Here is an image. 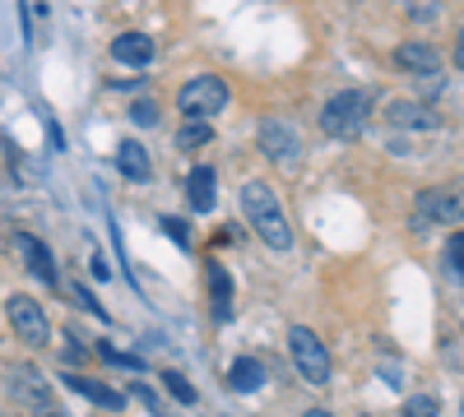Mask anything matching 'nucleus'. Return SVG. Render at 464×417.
<instances>
[{
    "instance_id": "obj_1",
    "label": "nucleus",
    "mask_w": 464,
    "mask_h": 417,
    "mask_svg": "<svg viewBox=\"0 0 464 417\" xmlns=\"http://www.w3.org/2000/svg\"><path fill=\"white\" fill-rule=\"evenodd\" d=\"M237 204H242L246 223L256 227L260 246L279 251V255L293 251V223L284 213V200L275 195V185H269V181H246L242 191H237Z\"/></svg>"
},
{
    "instance_id": "obj_2",
    "label": "nucleus",
    "mask_w": 464,
    "mask_h": 417,
    "mask_svg": "<svg viewBox=\"0 0 464 417\" xmlns=\"http://www.w3.org/2000/svg\"><path fill=\"white\" fill-rule=\"evenodd\" d=\"M372 111H376V93H367V89H339L321 107V130L330 139H358L367 130V121H372Z\"/></svg>"
},
{
    "instance_id": "obj_3",
    "label": "nucleus",
    "mask_w": 464,
    "mask_h": 417,
    "mask_svg": "<svg viewBox=\"0 0 464 417\" xmlns=\"http://www.w3.org/2000/svg\"><path fill=\"white\" fill-rule=\"evenodd\" d=\"M288 357L297 366L302 381H312V385H330V375H334V357L330 348L321 344V334L312 325H293L288 329Z\"/></svg>"
},
{
    "instance_id": "obj_4",
    "label": "nucleus",
    "mask_w": 464,
    "mask_h": 417,
    "mask_svg": "<svg viewBox=\"0 0 464 417\" xmlns=\"http://www.w3.org/2000/svg\"><path fill=\"white\" fill-rule=\"evenodd\" d=\"M227 102H232V89H227V80H218V74H196V80H186L177 89V107H181L186 121H209Z\"/></svg>"
},
{
    "instance_id": "obj_5",
    "label": "nucleus",
    "mask_w": 464,
    "mask_h": 417,
    "mask_svg": "<svg viewBox=\"0 0 464 417\" xmlns=\"http://www.w3.org/2000/svg\"><path fill=\"white\" fill-rule=\"evenodd\" d=\"M5 320H10V329H14V338L28 348V353H43L47 344H52V316L37 307V297H24V292H14L10 301H5Z\"/></svg>"
},
{
    "instance_id": "obj_6",
    "label": "nucleus",
    "mask_w": 464,
    "mask_h": 417,
    "mask_svg": "<svg viewBox=\"0 0 464 417\" xmlns=\"http://www.w3.org/2000/svg\"><path fill=\"white\" fill-rule=\"evenodd\" d=\"M256 144H260V154L275 163L279 172H297V167H302V135H297L293 121L265 117V121L256 126Z\"/></svg>"
},
{
    "instance_id": "obj_7",
    "label": "nucleus",
    "mask_w": 464,
    "mask_h": 417,
    "mask_svg": "<svg viewBox=\"0 0 464 417\" xmlns=\"http://www.w3.org/2000/svg\"><path fill=\"white\" fill-rule=\"evenodd\" d=\"M385 121H391L395 130H441V111L432 102L422 98H391L385 102Z\"/></svg>"
},
{
    "instance_id": "obj_8",
    "label": "nucleus",
    "mask_w": 464,
    "mask_h": 417,
    "mask_svg": "<svg viewBox=\"0 0 464 417\" xmlns=\"http://www.w3.org/2000/svg\"><path fill=\"white\" fill-rule=\"evenodd\" d=\"M413 209H418V223L455 227L459 223V191H455V185H428V191H418Z\"/></svg>"
},
{
    "instance_id": "obj_9",
    "label": "nucleus",
    "mask_w": 464,
    "mask_h": 417,
    "mask_svg": "<svg viewBox=\"0 0 464 417\" xmlns=\"http://www.w3.org/2000/svg\"><path fill=\"white\" fill-rule=\"evenodd\" d=\"M14 246L28 264V274H37V283H47V288H61V274H56V260H52V246L43 237H33V232H14Z\"/></svg>"
},
{
    "instance_id": "obj_10",
    "label": "nucleus",
    "mask_w": 464,
    "mask_h": 417,
    "mask_svg": "<svg viewBox=\"0 0 464 417\" xmlns=\"http://www.w3.org/2000/svg\"><path fill=\"white\" fill-rule=\"evenodd\" d=\"M5 381H10V394H14V399H24V403H33V408L52 399L47 375L37 371L33 362H10V366H5Z\"/></svg>"
},
{
    "instance_id": "obj_11",
    "label": "nucleus",
    "mask_w": 464,
    "mask_h": 417,
    "mask_svg": "<svg viewBox=\"0 0 464 417\" xmlns=\"http://www.w3.org/2000/svg\"><path fill=\"white\" fill-rule=\"evenodd\" d=\"M153 56H159V47H153L149 33H116L111 37V61L126 65V70H149Z\"/></svg>"
},
{
    "instance_id": "obj_12",
    "label": "nucleus",
    "mask_w": 464,
    "mask_h": 417,
    "mask_svg": "<svg viewBox=\"0 0 464 417\" xmlns=\"http://www.w3.org/2000/svg\"><path fill=\"white\" fill-rule=\"evenodd\" d=\"M395 65L404 74H413V80H428V74H441L446 70V56L432 43H404V47H395Z\"/></svg>"
},
{
    "instance_id": "obj_13",
    "label": "nucleus",
    "mask_w": 464,
    "mask_h": 417,
    "mask_svg": "<svg viewBox=\"0 0 464 417\" xmlns=\"http://www.w3.org/2000/svg\"><path fill=\"white\" fill-rule=\"evenodd\" d=\"M65 390L84 394L89 403L111 408V412H121V408L130 403V399H126V390H111V385H102V381H89V375H80V371H65Z\"/></svg>"
},
{
    "instance_id": "obj_14",
    "label": "nucleus",
    "mask_w": 464,
    "mask_h": 417,
    "mask_svg": "<svg viewBox=\"0 0 464 417\" xmlns=\"http://www.w3.org/2000/svg\"><path fill=\"white\" fill-rule=\"evenodd\" d=\"M116 167H121L126 181H149L153 176V158H149V148L140 139H121V144H116Z\"/></svg>"
},
{
    "instance_id": "obj_15",
    "label": "nucleus",
    "mask_w": 464,
    "mask_h": 417,
    "mask_svg": "<svg viewBox=\"0 0 464 417\" xmlns=\"http://www.w3.org/2000/svg\"><path fill=\"white\" fill-rule=\"evenodd\" d=\"M227 385L237 390V394H256L260 385H265V366H260V357H237L227 366Z\"/></svg>"
},
{
    "instance_id": "obj_16",
    "label": "nucleus",
    "mask_w": 464,
    "mask_h": 417,
    "mask_svg": "<svg viewBox=\"0 0 464 417\" xmlns=\"http://www.w3.org/2000/svg\"><path fill=\"white\" fill-rule=\"evenodd\" d=\"M186 195H190V209L196 213H209L214 209V167H190Z\"/></svg>"
},
{
    "instance_id": "obj_17",
    "label": "nucleus",
    "mask_w": 464,
    "mask_h": 417,
    "mask_svg": "<svg viewBox=\"0 0 464 417\" xmlns=\"http://www.w3.org/2000/svg\"><path fill=\"white\" fill-rule=\"evenodd\" d=\"M209 292H214V320L227 325V316H232V279H227V270H218L214 260H209Z\"/></svg>"
},
{
    "instance_id": "obj_18",
    "label": "nucleus",
    "mask_w": 464,
    "mask_h": 417,
    "mask_svg": "<svg viewBox=\"0 0 464 417\" xmlns=\"http://www.w3.org/2000/svg\"><path fill=\"white\" fill-rule=\"evenodd\" d=\"M209 139H214L209 121H181V130H177V148H181V154H190V148H205Z\"/></svg>"
},
{
    "instance_id": "obj_19",
    "label": "nucleus",
    "mask_w": 464,
    "mask_h": 417,
    "mask_svg": "<svg viewBox=\"0 0 464 417\" xmlns=\"http://www.w3.org/2000/svg\"><path fill=\"white\" fill-rule=\"evenodd\" d=\"M404 417H441V399L437 394H409L404 399Z\"/></svg>"
},
{
    "instance_id": "obj_20",
    "label": "nucleus",
    "mask_w": 464,
    "mask_h": 417,
    "mask_svg": "<svg viewBox=\"0 0 464 417\" xmlns=\"http://www.w3.org/2000/svg\"><path fill=\"white\" fill-rule=\"evenodd\" d=\"M163 385H168V390H172V399H177V403H186V408L200 399V394H196V385H190L181 371H163Z\"/></svg>"
},
{
    "instance_id": "obj_21",
    "label": "nucleus",
    "mask_w": 464,
    "mask_h": 417,
    "mask_svg": "<svg viewBox=\"0 0 464 417\" xmlns=\"http://www.w3.org/2000/svg\"><path fill=\"white\" fill-rule=\"evenodd\" d=\"M65 366H84V362H93L89 357V344H84V338L80 334H74V329H65V357H61Z\"/></svg>"
},
{
    "instance_id": "obj_22",
    "label": "nucleus",
    "mask_w": 464,
    "mask_h": 417,
    "mask_svg": "<svg viewBox=\"0 0 464 417\" xmlns=\"http://www.w3.org/2000/svg\"><path fill=\"white\" fill-rule=\"evenodd\" d=\"M98 357H102L107 366H126V371H135V375H144V362H140V357H130V353H116L111 344H98Z\"/></svg>"
},
{
    "instance_id": "obj_23",
    "label": "nucleus",
    "mask_w": 464,
    "mask_h": 417,
    "mask_svg": "<svg viewBox=\"0 0 464 417\" xmlns=\"http://www.w3.org/2000/svg\"><path fill=\"white\" fill-rule=\"evenodd\" d=\"M126 394H135V399H140V403H144V408H149L153 417H172V408H168V403H163L159 394H153L149 385H135V390H126Z\"/></svg>"
},
{
    "instance_id": "obj_24",
    "label": "nucleus",
    "mask_w": 464,
    "mask_h": 417,
    "mask_svg": "<svg viewBox=\"0 0 464 417\" xmlns=\"http://www.w3.org/2000/svg\"><path fill=\"white\" fill-rule=\"evenodd\" d=\"M130 121H135V126H159V102H153V98L144 102V98H140V102L130 107Z\"/></svg>"
},
{
    "instance_id": "obj_25",
    "label": "nucleus",
    "mask_w": 464,
    "mask_h": 417,
    "mask_svg": "<svg viewBox=\"0 0 464 417\" xmlns=\"http://www.w3.org/2000/svg\"><path fill=\"white\" fill-rule=\"evenodd\" d=\"M459 246H464L459 237H450V242H446V274H450V283H459V279H464V274H459Z\"/></svg>"
},
{
    "instance_id": "obj_26",
    "label": "nucleus",
    "mask_w": 464,
    "mask_h": 417,
    "mask_svg": "<svg viewBox=\"0 0 464 417\" xmlns=\"http://www.w3.org/2000/svg\"><path fill=\"white\" fill-rule=\"evenodd\" d=\"M163 232H168L177 246H190V227H186L181 218H163Z\"/></svg>"
},
{
    "instance_id": "obj_27",
    "label": "nucleus",
    "mask_w": 464,
    "mask_h": 417,
    "mask_svg": "<svg viewBox=\"0 0 464 417\" xmlns=\"http://www.w3.org/2000/svg\"><path fill=\"white\" fill-rule=\"evenodd\" d=\"M70 301H74V307H84V311H93V316L102 320V307H98V301H93V297H89V292H84L80 283H74V288H70Z\"/></svg>"
},
{
    "instance_id": "obj_28",
    "label": "nucleus",
    "mask_w": 464,
    "mask_h": 417,
    "mask_svg": "<svg viewBox=\"0 0 464 417\" xmlns=\"http://www.w3.org/2000/svg\"><path fill=\"white\" fill-rule=\"evenodd\" d=\"M33 417H65V412H61V408L47 399V403H37V408H33Z\"/></svg>"
},
{
    "instance_id": "obj_29",
    "label": "nucleus",
    "mask_w": 464,
    "mask_h": 417,
    "mask_svg": "<svg viewBox=\"0 0 464 417\" xmlns=\"http://www.w3.org/2000/svg\"><path fill=\"white\" fill-rule=\"evenodd\" d=\"M302 417H334V412H325V408H306Z\"/></svg>"
}]
</instances>
